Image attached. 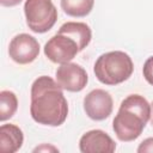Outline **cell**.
I'll list each match as a JSON object with an SVG mask.
<instances>
[{
    "instance_id": "1",
    "label": "cell",
    "mask_w": 153,
    "mask_h": 153,
    "mask_svg": "<svg viewBox=\"0 0 153 153\" xmlns=\"http://www.w3.org/2000/svg\"><path fill=\"white\" fill-rule=\"evenodd\" d=\"M30 114L38 124L59 127L65 123L68 103L57 81L48 75H41L32 82Z\"/></svg>"
},
{
    "instance_id": "2",
    "label": "cell",
    "mask_w": 153,
    "mask_h": 153,
    "mask_svg": "<svg viewBox=\"0 0 153 153\" xmlns=\"http://www.w3.org/2000/svg\"><path fill=\"white\" fill-rule=\"evenodd\" d=\"M92 32L86 23L67 22L45 43L44 55L54 63L71 62L91 42Z\"/></svg>"
},
{
    "instance_id": "3",
    "label": "cell",
    "mask_w": 153,
    "mask_h": 153,
    "mask_svg": "<svg viewBox=\"0 0 153 153\" xmlns=\"http://www.w3.org/2000/svg\"><path fill=\"white\" fill-rule=\"evenodd\" d=\"M151 118V104L141 94H129L121 102L112 121L116 137L123 142L136 140Z\"/></svg>"
},
{
    "instance_id": "4",
    "label": "cell",
    "mask_w": 153,
    "mask_h": 153,
    "mask_svg": "<svg viewBox=\"0 0 153 153\" xmlns=\"http://www.w3.org/2000/svg\"><path fill=\"white\" fill-rule=\"evenodd\" d=\"M134 71L131 57L121 50L102 54L94 62L96 78L104 85L114 86L128 80Z\"/></svg>"
},
{
    "instance_id": "5",
    "label": "cell",
    "mask_w": 153,
    "mask_h": 153,
    "mask_svg": "<svg viewBox=\"0 0 153 153\" xmlns=\"http://www.w3.org/2000/svg\"><path fill=\"white\" fill-rule=\"evenodd\" d=\"M24 13L26 25L36 33L48 32L57 20V10L51 0H26Z\"/></svg>"
},
{
    "instance_id": "6",
    "label": "cell",
    "mask_w": 153,
    "mask_h": 153,
    "mask_svg": "<svg viewBox=\"0 0 153 153\" xmlns=\"http://www.w3.org/2000/svg\"><path fill=\"white\" fill-rule=\"evenodd\" d=\"M8 55L18 65L31 63L39 55V43L29 33H19L10 42Z\"/></svg>"
},
{
    "instance_id": "7",
    "label": "cell",
    "mask_w": 153,
    "mask_h": 153,
    "mask_svg": "<svg viewBox=\"0 0 153 153\" xmlns=\"http://www.w3.org/2000/svg\"><path fill=\"white\" fill-rule=\"evenodd\" d=\"M57 84L68 92H80L88 81L86 71L78 63H61L55 73Z\"/></svg>"
},
{
    "instance_id": "8",
    "label": "cell",
    "mask_w": 153,
    "mask_h": 153,
    "mask_svg": "<svg viewBox=\"0 0 153 153\" xmlns=\"http://www.w3.org/2000/svg\"><path fill=\"white\" fill-rule=\"evenodd\" d=\"M84 110L93 121H103L108 118L114 108L111 94L102 88H96L88 92L84 98Z\"/></svg>"
},
{
    "instance_id": "9",
    "label": "cell",
    "mask_w": 153,
    "mask_h": 153,
    "mask_svg": "<svg viewBox=\"0 0 153 153\" xmlns=\"http://www.w3.org/2000/svg\"><path fill=\"white\" fill-rule=\"evenodd\" d=\"M79 149L82 153H112L116 149V143L105 131L93 129L80 137Z\"/></svg>"
},
{
    "instance_id": "10",
    "label": "cell",
    "mask_w": 153,
    "mask_h": 153,
    "mask_svg": "<svg viewBox=\"0 0 153 153\" xmlns=\"http://www.w3.org/2000/svg\"><path fill=\"white\" fill-rule=\"evenodd\" d=\"M24 142L22 129L12 123L0 127V151L2 153H16Z\"/></svg>"
},
{
    "instance_id": "11",
    "label": "cell",
    "mask_w": 153,
    "mask_h": 153,
    "mask_svg": "<svg viewBox=\"0 0 153 153\" xmlns=\"http://www.w3.org/2000/svg\"><path fill=\"white\" fill-rule=\"evenodd\" d=\"M94 0H61V8L71 17H86L93 8Z\"/></svg>"
},
{
    "instance_id": "12",
    "label": "cell",
    "mask_w": 153,
    "mask_h": 153,
    "mask_svg": "<svg viewBox=\"0 0 153 153\" xmlns=\"http://www.w3.org/2000/svg\"><path fill=\"white\" fill-rule=\"evenodd\" d=\"M18 109V99L14 92L4 90L0 92V121L10 120Z\"/></svg>"
},
{
    "instance_id": "13",
    "label": "cell",
    "mask_w": 153,
    "mask_h": 153,
    "mask_svg": "<svg viewBox=\"0 0 153 153\" xmlns=\"http://www.w3.org/2000/svg\"><path fill=\"white\" fill-rule=\"evenodd\" d=\"M142 74H143V78L146 79V81L153 86V55L149 56L145 61L143 67H142Z\"/></svg>"
},
{
    "instance_id": "14",
    "label": "cell",
    "mask_w": 153,
    "mask_h": 153,
    "mask_svg": "<svg viewBox=\"0 0 153 153\" xmlns=\"http://www.w3.org/2000/svg\"><path fill=\"white\" fill-rule=\"evenodd\" d=\"M139 153H146V152H153V137L145 139L137 147Z\"/></svg>"
},
{
    "instance_id": "15",
    "label": "cell",
    "mask_w": 153,
    "mask_h": 153,
    "mask_svg": "<svg viewBox=\"0 0 153 153\" xmlns=\"http://www.w3.org/2000/svg\"><path fill=\"white\" fill-rule=\"evenodd\" d=\"M22 2V0H0V4L5 7H13Z\"/></svg>"
},
{
    "instance_id": "16",
    "label": "cell",
    "mask_w": 153,
    "mask_h": 153,
    "mask_svg": "<svg viewBox=\"0 0 153 153\" xmlns=\"http://www.w3.org/2000/svg\"><path fill=\"white\" fill-rule=\"evenodd\" d=\"M151 123H152V126H153V103L151 104Z\"/></svg>"
}]
</instances>
